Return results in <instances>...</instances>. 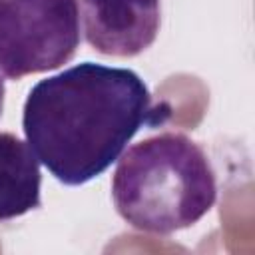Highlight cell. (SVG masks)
Wrapping results in <instances>:
<instances>
[{"label": "cell", "instance_id": "3957f363", "mask_svg": "<svg viewBox=\"0 0 255 255\" xmlns=\"http://www.w3.org/2000/svg\"><path fill=\"white\" fill-rule=\"evenodd\" d=\"M78 46V0H0V74L8 80L56 70Z\"/></svg>", "mask_w": 255, "mask_h": 255}, {"label": "cell", "instance_id": "8992f818", "mask_svg": "<svg viewBox=\"0 0 255 255\" xmlns=\"http://www.w3.org/2000/svg\"><path fill=\"white\" fill-rule=\"evenodd\" d=\"M4 96H6V86H4V78L0 74V116H2V110H4Z\"/></svg>", "mask_w": 255, "mask_h": 255}, {"label": "cell", "instance_id": "5b68a950", "mask_svg": "<svg viewBox=\"0 0 255 255\" xmlns=\"http://www.w3.org/2000/svg\"><path fill=\"white\" fill-rule=\"evenodd\" d=\"M40 161L28 141L0 131V221L26 215L42 205Z\"/></svg>", "mask_w": 255, "mask_h": 255}, {"label": "cell", "instance_id": "277c9868", "mask_svg": "<svg viewBox=\"0 0 255 255\" xmlns=\"http://www.w3.org/2000/svg\"><path fill=\"white\" fill-rule=\"evenodd\" d=\"M86 42L104 56L133 58L147 50L161 26L159 0H80Z\"/></svg>", "mask_w": 255, "mask_h": 255}, {"label": "cell", "instance_id": "7a4b0ae2", "mask_svg": "<svg viewBox=\"0 0 255 255\" xmlns=\"http://www.w3.org/2000/svg\"><path fill=\"white\" fill-rule=\"evenodd\" d=\"M112 199L133 229L171 235L195 225L215 205V169L191 137L163 131L133 143L118 159Z\"/></svg>", "mask_w": 255, "mask_h": 255}, {"label": "cell", "instance_id": "6da1fadb", "mask_svg": "<svg viewBox=\"0 0 255 255\" xmlns=\"http://www.w3.org/2000/svg\"><path fill=\"white\" fill-rule=\"evenodd\" d=\"M169 118V104H153L137 72L82 62L32 86L22 129L38 161L76 187L118 161L141 128H159Z\"/></svg>", "mask_w": 255, "mask_h": 255}]
</instances>
